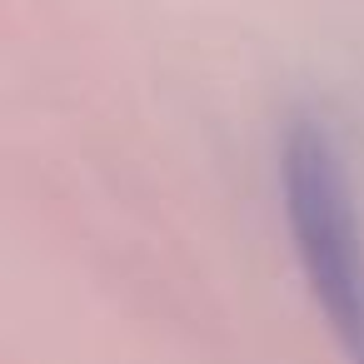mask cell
<instances>
[{
	"label": "cell",
	"mask_w": 364,
	"mask_h": 364,
	"mask_svg": "<svg viewBox=\"0 0 364 364\" xmlns=\"http://www.w3.org/2000/svg\"><path fill=\"white\" fill-rule=\"evenodd\" d=\"M279 185L309 294L324 309L344 359L364 364V225L344 155L319 120H289L279 150Z\"/></svg>",
	"instance_id": "1"
}]
</instances>
